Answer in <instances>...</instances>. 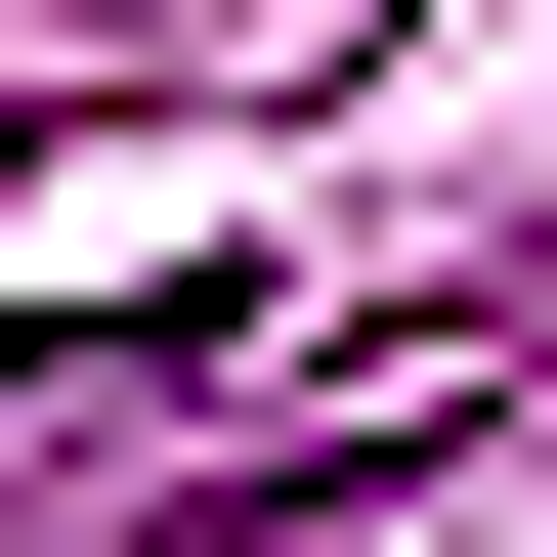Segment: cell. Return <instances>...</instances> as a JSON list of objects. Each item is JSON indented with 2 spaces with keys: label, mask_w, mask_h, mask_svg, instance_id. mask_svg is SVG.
I'll return each mask as SVG.
<instances>
[{
  "label": "cell",
  "mask_w": 557,
  "mask_h": 557,
  "mask_svg": "<svg viewBox=\"0 0 557 557\" xmlns=\"http://www.w3.org/2000/svg\"><path fill=\"white\" fill-rule=\"evenodd\" d=\"M515 344H557V258H515Z\"/></svg>",
  "instance_id": "1"
}]
</instances>
